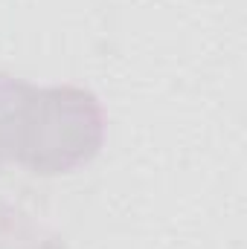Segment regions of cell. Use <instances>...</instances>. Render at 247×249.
Here are the masks:
<instances>
[{"instance_id":"6da1fadb","label":"cell","mask_w":247,"mask_h":249,"mask_svg":"<svg viewBox=\"0 0 247 249\" xmlns=\"http://www.w3.org/2000/svg\"><path fill=\"white\" fill-rule=\"evenodd\" d=\"M105 130V107L90 90L26 84L12 124V162L35 177L73 174L96 160Z\"/></svg>"},{"instance_id":"3957f363","label":"cell","mask_w":247,"mask_h":249,"mask_svg":"<svg viewBox=\"0 0 247 249\" xmlns=\"http://www.w3.org/2000/svg\"><path fill=\"white\" fill-rule=\"evenodd\" d=\"M29 81L0 75V171L6 162H12V124H15V110L23 96Z\"/></svg>"},{"instance_id":"7a4b0ae2","label":"cell","mask_w":247,"mask_h":249,"mask_svg":"<svg viewBox=\"0 0 247 249\" xmlns=\"http://www.w3.org/2000/svg\"><path fill=\"white\" fill-rule=\"evenodd\" d=\"M0 249H67V244L23 206L0 200Z\"/></svg>"}]
</instances>
